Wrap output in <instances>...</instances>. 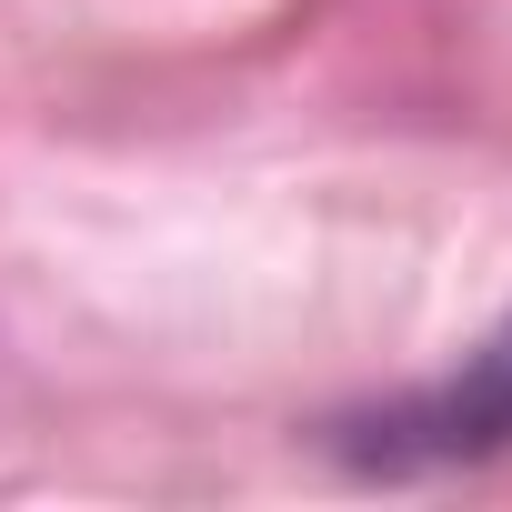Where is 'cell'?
<instances>
[{"label":"cell","instance_id":"6da1fadb","mask_svg":"<svg viewBox=\"0 0 512 512\" xmlns=\"http://www.w3.org/2000/svg\"><path fill=\"white\" fill-rule=\"evenodd\" d=\"M352 432V462L372 472H442V462H482V452H512V312L432 382L392 392L382 412L342 422Z\"/></svg>","mask_w":512,"mask_h":512}]
</instances>
